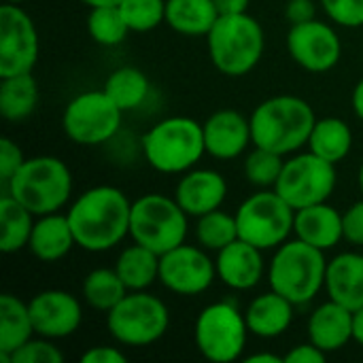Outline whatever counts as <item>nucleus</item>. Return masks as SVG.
I'll use <instances>...</instances> for the list:
<instances>
[{"mask_svg": "<svg viewBox=\"0 0 363 363\" xmlns=\"http://www.w3.org/2000/svg\"><path fill=\"white\" fill-rule=\"evenodd\" d=\"M132 202L113 185H98L81 194L68 208L77 247L102 253L119 245L130 234Z\"/></svg>", "mask_w": 363, "mask_h": 363, "instance_id": "nucleus-1", "label": "nucleus"}, {"mask_svg": "<svg viewBox=\"0 0 363 363\" xmlns=\"http://www.w3.org/2000/svg\"><path fill=\"white\" fill-rule=\"evenodd\" d=\"M315 121V111L306 100L298 96L268 98L251 115L253 145L289 155L308 143Z\"/></svg>", "mask_w": 363, "mask_h": 363, "instance_id": "nucleus-2", "label": "nucleus"}, {"mask_svg": "<svg viewBox=\"0 0 363 363\" xmlns=\"http://www.w3.org/2000/svg\"><path fill=\"white\" fill-rule=\"evenodd\" d=\"M323 253L300 238L283 242L268 268L270 287L296 306L308 304L325 287L328 259Z\"/></svg>", "mask_w": 363, "mask_h": 363, "instance_id": "nucleus-3", "label": "nucleus"}, {"mask_svg": "<svg viewBox=\"0 0 363 363\" xmlns=\"http://www.w3.org/2000/svg\"><path fill=\"white\" fill-rule=\"evenodd\" d=\"M213 66L228 77L249 74L262 60L266 36L255 17L249 13L219 15L206 34Z\"/></svg>", "mask_w": 363, "mask_h": 363, "instance_id": "nucleus-4", "label": "nucleus"}, {"mask_svg": "<svg viewBox=\"0 0 363 363\" xmlns=\"http://www.w3.org/2000/svg\"><path fill=\"white\" fill-rule=\"evenodd\" d=\"M2 194H11L34 217L57 213L72 194V174L60 157H30L2 187Z\"/></svg>", "mask_w": 363, "mask_h": 363, "instance_id": "nucleus-5", "label": "nucleus"}, {"mask_svg": "<svg viewBox=\"0 0 363 363\" xmlns=\"http://www.w3.org/2000/svg\"><path fill=\"white\" fill-rule=\"evenodd\" d=\"M147 164L164 174L191 170L206 153L204 128L191 117H168L143 136Z\"/></svg>", "mask_w": 363, "mask_h": 363, "instance_id": "nucleus-6", "label": "nucleus"}, {"mask_svg": "<svg viewBox=\"0 0 363 363\" xmlns=\"http://www.w3.org/2000/svg\"><path fill=\"white\" fill-rule=\"evenodd\" d=\"M187 213L174 198L147 194L132 202L130 236L134 242L164 255L187 238Z\"/></svg>", "mask_w": 363, "mask_h": 363, "instance_id": "nucleus-7", "label": "nucleus"}, {"mask_svg": "<svg viewBox=\"0 0 363 363\" xmlns=\"http://www.w3.org/2000/svg\"><path fill=\"white\" fill-rule=\"evenodd\" d=\"M168 325L170 313L166 304L147 291H130L106 313V328L111 336L125 347L153 345L168 332Z\"/></svg>", "mask_w": 363, "mask_h": 363, "instance_id": "nucleus-8", "label": "nucleus"}, {"mask_svg": "<svg viewBox=\"0 0 363 363\" xmlns=\"http://www.w3.org/2000/svg\"><path fill=\"white\" fill-rule=\"evenodd\" d=\"M294 219L296 208L289 206L274 189H264L249 196L238 206V238L262 251L277 249L289 240V234L294 232Z\"/></svg>", "mask_w": 363, "mask_h": 363, "instance_id": "nucleus-9", "label": "nucleus"}, {"mask_svg": "<svg viewBox=\"0 0 363 363\" xmlns=\"http://www.w3.org/2000/svg\"><path fill=\"white\" fill-rule=\"evenodd\" d=\"M247 319L236 306L228 302H217L206 308L196 319L194 340L198 351L215 363H230L238 359L247 345Z\"/></svg>", "mask_w": 363, "mask_h": 363, "instance_id": "nucleus-10", "label": "nucleus"}, {"mask_svg": "<svg viewBox=\"0 0 363 363\" xmlns=\"http://www.w3.org/2000/svg\"><path fill=\"white\" fill-rule=\"evenodd\" d=\"M121 108L104 89H91L74 96L62 115L66 136L85 147H96L111 140L121 125Z\"/></svg>", "mask_w": 363, "mask_h": 363, "instance_id": "nucleus-11", "label": "nucleus"}, {"mask_svg": "<svg viewBox=\"0 0 363 363\" xmlns=\"http://www.w3.org/2000/svg\"><path fill=\"white\" fill-rule=\"evenodd\" d=\"M336 187V164L313 151L285 160L274 191L296 211L328 202Z\"/></svg>", "mask_w": 363, "mask_h": 363, "instance_id": "nucleus-12", "label": "nucleus"}, {"mask_svg": "<svg viewBox=\"0 0 363 363\" xmlns=\"http://www.w3.org/2000/svg\"><path fill=\"white\" fill-rule=\"evenodd\" d=\"M38 60V32L32 17L13 2L0 6V79L32 72Z\"/></svg>", "mask_w": 363, "mask_h": 363, "instance_id": "nucleus-13", "label": "nucleus"}, {"mask_svg": "<svg viewBox=\"0 0 363 363\" xmlns=\"http://www.w3.org/2000/svg\"><path fill=\"white\" fill-rule=\"evenodd\" d=\"M217 277L215 262L200 247L179 245L160 255V281L166 289L179 296L204 294Z\"/></svg>", "mask_w": 363, "mask_h": 363, "instance_id": "nucleus-14", "label": "nucleus"}, {"mask_svg": "<svg viewBox=\"0 0 363 363\" xmlns=\"http://www.w3.org/2000/svg\"><path fill=\"white\" fill-rule=\"evenodd\" d=\"M287 49L294 62L308 72H328L342 55L340 36L319 19L291 26L287 32Z\"/></svg>", "mask_w": 363, "mask_h": 363, "instance_id": "nucleus-15", "label": "nucleus"}, {"mask_svg": "<svg viewBox=\"0 0 363 363\" xmlns=\"http://www.w3.org/2000/svg\"><path fill=\"white\" fill-rule=\"evenodd\" d=\"M28 308L36 336L49 340L72 336L83 321L81 302L72 294L62 289H47L36 294L28 302Z\"/></svg>", "mask_w": 363, "mask_h": 363, "instance_id": "nucleus-16", "label": "nucleus"}, {"mask_svg": "<svg viewBox=\"0 0 363 363\" xmlns=\"http://www.w3.org/2000/svg\"><path fill=\"white\" fill-rule=\"evenodd\" d=\"M206 153L217 160L238 157L249 143H253L251 119L232 108H221L204 121Z\"/></svg>", "mask_w": 363, "mask_h": 363, "instance_id": "nucleus-17", "label": "nucleus"}, {"mask_svg": "<svg viewBox=\"0 0 363 363\" xmlns=\"http://www.w3.org/2000/svg\"><path fill=\"white\" fill-rule=\"evenodd\" d=\"M228 196V183L217 170H187L177 183L174 200L189 217H202L221 208Z\"/></svg>", "mask_w": 363, "mask_h": 363, "instance_id": "nucleus-18", "label": "nucleus"}, {"mask_svg": "<svg viewBox=\"0 0 363 363\" xmlns=\"http://www.w3.org/2000/svg\"><path fill=\"white\" fill-rule=\"evenodd\" d=\"M215 266H217V277L230 289H236V291L253 289L264 274L262 249L238 238L232 245L217 251Z\"/></svg>", "mask_w": 363, "mask_h": 363, "instance_id": "nucleus-19", "label": "nucleus"}, {"mask_svg": "<svg viewBox=\"0 0 363 363\" xmlns=\"http://www.w3.org/2000/svg\"><path fill=\"white\" fill-rule=\"evenodd\" d=\"M353 311L330 300L313 311L308 319V338L325 353L340 351L353 340Z\"/></svg>", "mask_w": 363, "mask_h": 363, "instance_id": "nucleus-20", "label": "nucleus"}, {"mask_svg": "<svg viewBox=\"0 0 363 363\" xmlns=\"http://www.w3.org/2000/svg\"><path fill=\"white\" fill-rule=\"evenodd\" d=\"M294 234H296V238H300L321 251L334 249L345 238L342 215L328 202L300 208V211H296Z\"/></svg>", "mask_w": 363, "mask_h": 363, "instance_id": "nucleus-21", "label": "nucleus"}, {"mask_svg": "<svg viewBox=\"0 0 363 363\" xmlns=\"http://www.w3.org/2000/svg\"><path fill=\"white\" fill-rule=\"evenodd\" d=\"M325 289L330 300L347 306L349 311H359L363 306V255L362 253H340L328 262Z\"/></svg>", "mask_w": 363, "mask_h": 363, "instance_id": "nucleus-22", "label": "nucleus"}, {"mask_svg": "<svg viewBox=\"0 0 363 363\" xmlns=\"http://www.w3.org/2000/svg\"><path fill=\"white\" fill-rule=\"evenodd\" d=\"M74 245L77 240L68 217L60 213H49V215H40L34 221L28 249L36 259L51 264L66 257Z\"/></svg>", "mask_w": 363, "mask_h": 363, "instance_id": "nucleus-23", "label": "nucleus"}, {"mask_svg": "<svg viewBox=\"0 0 363 363\" xmlns=\"http://www.w3.org/2000/svg\"><path fill=\"white\" fill-rule=\"evenodd\" d=\"M294 306L296 304H291L274 289L270 294L257 296L245 313L249 332L255 334L257 338L283 336L294 321Z\"/></svg>", "mask_w": 363, "mask_h": 363, "instance_id": "nucleus-24", "label": "nucleus"}, {"mask_svg": "<svg viewBox=\"0 0 363 363\" xmlns=\"http://www.w3.org/2000/svg\"><path fill=\"white\" fill-rule=\"evenodd\" d=\"M34 332L30 308L19 298L4 294L0 298V362L11 363V355L23 347Z\"/></svg>", "mask_w": 363, "mask_h": 363, "instance_id": "nucleus-25", "label": "nucleus"}, {"mask_svg": "<svg viewBox=\"0 0 363 363\" xmlns=\"http://www.w3.org/2000/svg\"><path fill=\"white\" fill-rule=\"evenodd\" d=\"M219 11L213 0H166V23L185 36H206Z\"/></svg>", "mask_w": 363, "mask_h": 363, "instance_id": "nucleus-26", "label": "nucleus"}, {"mask_svg": "<svg viewBox=\"0 0 363 363\" xmlns=\"http://www.w3.org/2000/svg\"><path fill=\"white\" fill-rule=\"evenodd\" d=\"M115 270L125 283L128 291H145L160 279V255L134 242L119 253Z\"/></svg>", "mask_w": 363, "mask_h": 363, "instance_id": "nucleus-27", "label": "nucleus"}, {"mask_svg": "<svg viewBox=\"0 0 363 363\" xmlns=\"http://www.w3.org/2000/svg\"><path fill=\"white\" fill-rule=\"evenodd\" d=\"M308 147L315 155H319L332 164H340L351 153L353 132H351L349 123L338 117L317 119L315 128L311 132V138H308Z\"/></svg>", "mask_w": 363, "mask_h": 363, "instance_id": "nucleus-28", "label": "nucleus"}, {"mask_svg": "<svg viewBox=\"0 0 363 363\" xmlns=\"http://www.w3.org/2000/svg\"><path fill=\"white\" fill-rule=\"evenodd\" d=\"M34 228V215L11 194L0 198V251L17 253L28 247Z\"/></svg>", "mask_w": 363, "mask_h": 363, "instance_id": "nucleus-29", "label": "nucleus"}, {"mask_svg": "<svg viewBox=\"0 0 363 363\" xmlns=\"http://www.w3.org/2000/svg\"><path fill=\"white\" fill-rule=\"evenodd\" d=\"M38 104V83L32 72L2 77L0 81V113L9 121H21Z\"/></svg>", "mask_w": 363, "mask_h": 363, "instance_id": "nucleus-30", "label": "nucleus"}, {"mask_svg": "<svg viewBox=\"0 0 363 363\" xmlns=\"http://www.w3.org/2000/svg\"><path fill=\"white\" fill-rule=\"evenodd\" d=\"M104 91L121 111H134L149 96V79L134 66H121L108 74Z\"/></svg>", "mask_w": 363, "mask_h": 363, "instance_id": "nucleus-31", "label": "nucleus"}, {"mask_svg": "<svg viewBox=\"0 0 363 363\" xmlns=\"http://www.w3.org/2000/svg\"><path fill=\"white\" fill-rule=\"evenodd\" d=\"M128 294L130 291L115 268L91 270L83 281L85 302L100 313H108L111 308H115Z\"/></svg>", "mask_w": 363, "mask_h": 363, "instance_id": "nucleus-32", "label": "nucleus"}, {"mask_svg": "<svg viewBox=\"0 0 363 363\" xmlns=\"http://www.w3.org/2000/svg\"><path fill=\"white\" fill-rule=\"evenodd\" d=\"M196 238H198V245L202 249L221 251L223 247L238 240L236 215H228V213L217 208V211H211V213L198 217Z\"/></svg>", "mask_w": 363, "mask_h": 363, "instance_id": "nucleus-33", "label": "nucleus"}, {"mask_svg": "<svg viewBox=\"0 0 363 363\" xmlns=\"http://www.w3.org/2000/svg\"><path fill=\"white\" fill-rule=\"evenodd\" d=\"M87 30H89V36L102 47L119 45L130 32V28L119 11V4L91 6V11L87 15Z\"/></svg>", "mask_w": 363, "mask_h": 363, "instance_id": "nucleus-34", "label": "nucleus"}, {"mask_svg": "<svg viewBox=\"0 0 363 363\" xmlns=\"http://www.w3.org/2000/svg\"><path fill=\"white\" fill-rule=\"evenodd\" d=\"M285 155H279L270 149H264V147H255L247 160H245V177L251 185L255 187H262V189H268L277 185L281 172H283V166H285Z\"/></svg>", "mask_w": 363, "mask_h": 363, "instance_id": "nucleus-35", "label": "nucleus"}, {"mask_svg": "<svg viewBox=\"0 0 363 363\" xmlns=\"http://www.w3.org/2000/svg\"><path fill=\"white\" fill-rule=\"evenodd\" d=\"M119 11L130 32H149L166 21V0H121Z\"/></svg>", "mask_w": 363, "mask_h": 363, "instance_id": "nucleus-36", "label": "nucleus"}, {"mask_svg": "<svg viewBox=\"0 0 363 363\" xmlns=\"http://www.w3.org/2000/svg\"><path fill=\"white\" fill-rule=\"evenodd\" d=\"M62 351L49 338H30L23 347H19L13 355L11 363H62Z\"/></svg>", "mask_w": 363, "mask_h": 363, "instance_id": "nucleus-37", "label": "nucleus"}, {"mask_svg": "<svg viewBox=\"0 0 363 363\" xmlns=\"http://www.w3.org/2000/svg\"><path fill=\"white\" fill-rule=\"evenodd\" d=\"M328 17L342 28L363 26V0H321Z\"/></svg>", "mask_w": 363, "mask_h": 363, "instance_id": "nucleus-38", "label": "nucleus"}, {"mask_svg": "<svg viewBox=\"0 0 363 363\" xmlns=\"http://www.w3.org/2000/svg\"><path fill=\"white\" fill-rule=\"evenodd\" d=\"M26 162L21 149L11 140V138H2L0 140V185L4 187L13 174L21 168V164Z\"/></svg>", "mask_w": 363, "mask_h": 363, "instance_id": "nucleus-39", "label": "nucleus"}, {"mask_svg": "<svg viewBox=\"0 0 363 363\" xmlns=\"http://www.w3.org/2000/svg\"><path fill=\"white\" fill-rule=\"evenodd\" d=\"M342 225H345V240L363 247V200L351 204L342 213Z\"/></svg>", "mask_w": 363, "mask_h": 363, "instance_id": "nucleus-40", "label": "nucleus"}, {"mask_svg": "<svg viewBox=\"0 0 363 363\" xmlns=\"http://www.w3.org/2000/svg\"><path fill=\"white\" fill-rule=\"evenodd\" d=\"M315 15H317L315 0H287V4H285V19L291 26L317 19Z\"/></svg>", "mask_w": 363, "mask_h": 363, "instance_id": "nucleus-41", "label": "nucleus"}, {"mask_svg": "<svg viewBox=\"0 0 363 363\" xmlns=\"http://www.w3.org/2000/svg\"><path fill=\"white\" fill-rule=\"evenodd\" d=\"M328 357L325 351H321L319 347H315L313 342L308 345H298L294 347L287 355H285V363H323Z\"/></svg>", "mask_w": 363, "mask_h": 363, "instance_id": "nucleus-42", "label": "nucleus"}, {"mask_svg": "<svg viewBox=\"0 0 363 363\" xmlns=\"http://www.w3.org/2000/svg\"><path fill=\"white\" fill-rule=\"evenodd\" d=\"M83 363H125L128 357L115 347H91L81 355Z\"/></svg>", "mask_w": 363, "mask_h": 363, "instance_id": "nucleus-43", "label": "nucleus"}, {"mask_svg": "<svg viewBox=\"0 0 363 363\" xmlns=\"http://www.w3.org/2000/svg\"><path fill=\"white\" fill-rule=\"evenodd\" d=\"M219 15H234V13H247L251 0H213Z\"/></svg>", "mask_w": 363, "mask_h": 363, "instance_id": "nucleus-44", "label": "nucleus"}, {"mask_svg": "<svg viewBox=\"0 0 363 363\" xmlns=\"http://www.w3.org/2000/svg\"><path fill=\"white\" fill-rule=\"evenodd\" d=\"M351 102H353V111H355V115H357V117L363 121V79L357 83V85H355Z\"/></svg>", "mask_w": 363, "mask_h": 363, "instance_id": "nucleus-45", "label": "nucleus"}, {"mask_svg": "<svg viewBox=\"0 0 363 363\" xmlns=\"http://www.w3.org/2000/svg\"><path fill=\"white\" fill-rule=\"evenodd\" d=\"M353 340L363 347V306L359 311H355V319H353Z\"/></svg>", "mask_w": 363, "mask_h": 363, "instance_id": "nucleus-46", "label": "nucleus"}, {"mask_svg": "<svg viewBox=\"0 0 363 363\" xmlns=\"http://www.w3.org/2000/svg\"><path fill=\"white\" fill-rule=\"evenodd\" d=\"M247 363H285V357H279V355H274V353H255V355H251V357H247L245 359Z\"/></svg>", "mask_w": 363, "mask_h": 363, "instance_id": "nucleus-47", "label": "nucleus"}, {"mask_svg": "<svg viewBox=\"0 0 363 363\" xmlns=\"http://www.w3.org/2000/svg\"><path fill=\"white\" fill-rule=\"evenodd\" d=\"M87 6H108V4H119L121 0H81Z\"/></svg>", "mask_w": 363, "mask_h": 363, "instance_id": "nucleus-48", "label": "nucleus"}, {"mask_svg": "<svg viewBox=\"0 0 363 363\" xmlns=\"http://www.w3.org/2000/svg\"><path fill=\"white\" fill-rule=\"evenodd\" d=\"M357 181H359V189H362V194H363V162H362V166H359V174H357Z\"/></svg>", "mask_w": 363, "mask_h": 363, "instance_id": "nucleus-49", "label": "nucleus"}, {"mask_svg": "<svg viewBox=\"0 0 363 363\" xmlns=\"http://www.w3.org/2000/svg\"><path fill=\"white\" fill-rule=\"evenodd\" d=\"M4 2H13V4H21V2H26V0H4Z\"/></svg>", "mask_w": 363, "mask_h": 363, "instance_id": "nucleus-50", "label": "nucleus"}]
</instances>
